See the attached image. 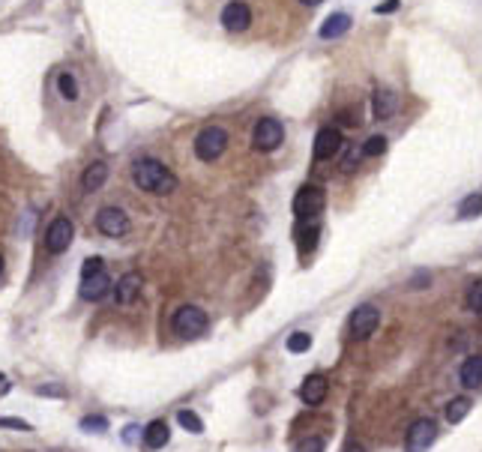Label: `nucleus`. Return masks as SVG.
<instances>
[{"label": "nucleus", "mask_w": 482, "mask_h": 452, "mask_svg": "<svg viewBox=\"0 0 482 452\" xmlns=\"http://www.w3.org/2000/svg\"><path fill=\"white\" fill-rule=\"evenodd\" d=\"M132 180H135L138 189L150 192V195H171L177 189V177L159 159H138L132 165Z\"/></svg>", "instance_id": "obj_1"}, {"label": "nucleus", "mask_w": 482, "mask_h": 452, "mask_svg": "<svg viewBox=\"0 0 482 452\" xmlns=\"http://www.w3.org/2000/svg\"><path fill=\"white\" fill-rule=\"evenodd\" d=\"M171 326H174L177 335H183V338H198V335L207 333L210 318H207V312L198 309V306H180V309L174 312Z\"/></svg>", "instance_id": "obj_2"}, {"label": "nucleus", "mask_w": 482, "mask_h": 452, "mask_svg": "<svg viewBox=\"0 0 482 452\" xmlns=\"http://www.w3.org/2000/svg\"><path fill=\"white\" fill-rule=\"evenodd\" d=\"M228 147V132L222 126H204L195 138V156L201 162H216Z\"/></svg>", "instance_id": "obj_3"}, {"label": "nucleus", "mask_w": 482, "mask_h": 452, "mask_svg": "<svg viewBox=\"0 0 482 452\" xmlns=\"http://www.w3.org/2000/svg\"><path fill=\"white\" fill-rule=\"evenodd\" d=\"M282 141H285V126L279 120L264 117V120L255 123V129H252V147H255L257 153H273Z\"/></svg>", "instance_id": "obj_4"}, {"label": "nucleus", "mask_w": 482, "mask_h": 452, "mask_svg": "<svg viewBox=\"0 0 482 452\" xmlns=\"http://www.w3.org/2000/svg\"><path fill=\"white\" fill-rule=\"evenodd\" d=\"M323 204H327V195H323L321 186H302L294 198V213L300 219H315Z\"/></svg>", "instance_id": "obj_5"}, {"label": "nucleus", "mask_w": 482, "mask_h": 452, "mask_svg": "<svg viewBox=\"0 0 482 452\" xmlns=\"http://www.w3.org/2000/svg\"><path fill=\"white\" fill-rule=\"evenodd\" d=\"M96 228L105 237H123V234H129L132 222L120 207H102L96 213Z\"/></svg>", "instance_id": "obj_6"}, {"label": "nucleus", "mask_w": 482, "mask_h": 452, "mask_svg": "<svg viewBox=\"0 0 482 452\" xmlns=\"http://www.w3.org/2000/svg\"><path fill=\"white\" fill-rule=\"evenodd\" d=\"M72 234H75L72 222L66 216H58L48 225V231H46V248L51 255H63L66 248H69V243H72Z\"/></svg>", "instance_id": "obj_7"}, {"label": "nucleus", "mask_w": 482, "mask_h": 452, "mask_svg": "<svg viewBox=\"0 0 482 452\" xmlns=\"http://www.w3.org/2000/svg\"><path fill=\"white\" fill-rule=\"evenodd\" d=\"M380 324V312L372 306V303H366V306H360L354 314H351V335L356 338V342H363V338H368Z\"/></svg>", "instance_id": "obj_8"}, {"label": "nucleus", "mask_w": 482, "mask_h": 452, "mask_svg": "<svg viewBox=\"0 0 482 452\" xmlns=\"http://www.w3.org/2000/svg\"><path fill=\"white\" fill-rule=\"evenodd\" d=\"M437 437V425L431 420H417L408 428V437H405V449L408 452H425Z\"/></svg>", "instance_id": "obj_9"}, {"label": "nucleus", "mask_w": 482, "mask_h": 452, "mask_svg": "<svg viewBox=\"0 0 482 452\" xmlns=\"http://www.w3.org/2000/svg\"><path fill=\"white\" fill-rule=\"evenodd\" d=\"M222 25H225V30H231V33L249 30V25H252V9L246 6L243 0H231V4L222 9Z\"/></svg>", "instance_id": "obj_10"}, {"label": "nucleus", "mask_w": 482, "mask_h": 452, "mask_svg": "<svg viewBox=\"0 0 482 452\" xmlns=\"http://www.w3.org/2000/svg\"><path fill=\"white\" fill-rule=\"evenodd\" d=\"M114 288L111 285V276L105 273V270H96V273H91V276H81V297L84 300H91V303H99L102 297H108V291Z\"/></svg>", "instance_id": "obj_11"}, {"label": "nucleus", "mask_w": 482, "mask_h": 452, "mask_svg": "<svg viewBox=\"0 0 482 452\" xmlns=\"http://www.w3.org/2000/svg\"><path fill=\"white\" fill-rule=\"evenodd\" d=\"M342 132L339 129H333V126H327V129H321L318 135H315V159L318 162H327V159H333L335 153L342 150Z\"/></svg>", "instance_id": "obj_12"}, {"label": "nucleus", "mask_w": 482, "mask_h": 452, "mask_svg": "<svg viewBox=\"0 0 482 452\" xmlns=\"http://www.w3.org/2000/svg\"><path fill=\"white\" fill-rule=\"evenodd\" d=\"M141 285H144L141 273H126V276H120V279H117V288H114V297H117L120 306H132V303L141 297Z\"/></svg>", "instance_id": "obj_13"}, {"label": "nucleus", "mask_w": 482, "mask_h": 452, "mask_svg": "<svg viewBox=\"0 0 482 452\" xmlns=\"http://www.w3.org/2000/svg\"><path fill=\"white\" fill-rule=\"evenodd\" d=\"M327 390H330V383L323 375H309L306 380H302V387H300V399L309 404V408H315V404H321L323 399H327Z\"/></svg>", "instance_id": "obj_14"}, {"label": "nucleus", "mask_w": 482, "mask_h": 452, "mask_svg": "<svg viewBox=\"0 0 482 452\" xmlns=\"http://www.w3.org/2000/svg\"><path fill=\"white\" fill-rule=\"evenodd\" d=\"M396 108H399V96L392 93L389 87L375 90V99H372V114H375V120L392 117V114H396Z\"/></svg>", "instance_id": "obj_15"}, {"label": "nucleus", "mask_w": 482, "mask_h": 452, "mask_svg": "<svg viewBox=\"0 0 482 452\" xmlns=\"http://www.w3.org/2000/svg\"><path fill=\"white\" fill-rule=\"evenodd\" d=\"M141 437H144V446H147V449H162L168 444V437H171V432H168V423L165 420H153L141 432Z\"/></svg>", "instance_id": "obj_16"}, {"label": "nucleus", "mask_w": 482, "mask_h": 452, "mask_svg": "<svg viewBox=\"0 0 482 452\" xmlns=\"http://www.w3.org/2000/svg\"><path fill=\"white\" fill-rule=\"evenodd\" d=\"M347 30H351V15L333 13V15L321 25V39H339L342 33H347Z\"/></svg>", "instance_id": "obj_17"}, {"label": "nucleus", "mask_w": 482, "mask_h": 452, "mask_svg": "<svg viewBox=\"0 0 482 452\" xmlns=\"http://www.w3.org/2000/svg\"><path fill=\"white\" fill-rule=\"evenodd\" d=\"M458 378H462V383L467 390H476L482 383V357H467L462 363V371H458Z\"/></svg>", "instance_id": "obj_18"}, {"label": "nucleus", "mask_w": 482, "mask_h": 452, "mask_svg": "<svg viewBox=\"0 0 482 452\" xmlns=\"http://www.w3.org/2000/svg\"><path fill=\"white\" fill-rule=\"evenodd\" d=\"M105 180H108V165L93 162V165H87V171L81 177V186H84V192H99L105 186Z\"/></svg>", "instance_id": "obj_19"}, {"label": "nucleus", "mask_w": 482, "mask_h": 452, "mask_svg": "<svg viewBox=\"0 0 482 452\" xmlns=\"http://www.w3.org/2000/svg\"><path fill=\"white\" fill-rule=\"evenodd\" d=\"M479 213H482V192H474V195H467L458 204V219H474Z\"/></svg>", "instance_id": "obj_20"}, {"label": "nucleus", "mask_w": 482, "mask_h": 452, "mask_svg": "<svg viewBox=\"0 0 482 452\" xmlns=\"http://www.w3.org/2000/svg\"><path fill=\"white\" fill-rule=\"evenodd\" d=\"M467 413H470V399H464V395H462V399H453L450 404H446V420H450L453 425L462 423Z\"/></svg>", "instance_id": "obj_21"}, {"label": "nucleus", "mask_w": 482, "mask_h": 452, "mask_svg": "<svg viewBox=\"0 0 482 452\" xmlns=\"http://www.w3.org/2000/svg\"><path fill=\"white\" fill-rule=\"evenodd\" d=\"M58 90H60L63 99L75 102V99H78V81H75V75H72V72H60V78H58Z\"/></svg>", "instance_id": "obj_22"}, {"label": "nucleus", "mask_w": 482, "mask_h": 452, "mask_svg": "<svg viewBox=\"0 0 482 452\" xmlns=\"http://www.w3.org/2000/svg\"><path fill=\"white\" fill-rule=\"evenodd\" d=\"M177 423H180L186 432H192V434H201V432H204V423H201V416L192 413V411H180V413H177Z\"/></svg>", "instance_id": "obj_23"}, {"label": "nucleus", "mask_w": 482, "mask_h": 452, "mask_svg": "<svg viewBox=\"0 0 482 452\" xmlns=\"http://www.w3.org/2000/svg\"><path fill=\"white\" fill-rule=\"evenodd\" d=\"M467 309L482 314V279H476L474 285L467 288Z\"/></svg>", "instance_id": "obj_24"}, {"label": "nucleus", "mask_w": 482, "mask_h": 452, "mask_svg": "<svg viewBox=\"0 0 482 452\" xmlns=\"http://www.w3.org/2000/svg\"><path fill=\"white\" fill-rule=\"evenodd\" d=\"M309 347H312V335L309 333H294L288 338V350H290V354H306Z\"/></svg>", "instance_id": "obj_25"}, {"label": "nucleus", "mask_w": 482, "mask_h": 452, "mask_svg": "<svg viewBox=\"0 0 482 452\" xmlns=\"http://www.w3.org/2000/svg\"><path fill=\"white\" fill-rule=\"evenodd\" d=\"M360 159H363V147H351V150L344 153V159H342V171L344 174H351L360 168Z\"/></svg>", "instance_id": "obj_26"}, {"label": "nucleus", "mask_w": 482, "mask_h": 452, "mask_svg": "<svg viewBox=\"0 0 482 452\" xmlns=\"http://www.w3.org/2000/svg\"><path fill=\"white\" fill-rule=\"evenodd\" d=\"M387 153V138L384 135H372L366 144H363V156H380Z\"/></svg>", "instance_id": "obj_27"}, {"label": "nucleus", "mask_w": 482, "mask_h": 452, "mask_svg": "<svg viewBox=\"0 0 482 452\" xmlns=\"http://www.w3.org/2000/svg\"><path fill=\"white\" fill-rule=\"evenodd\" d=\"M318 234H321V228H318V225H312L309 231H302V234H300V252H302V255L315 248V243H318Z\"/></svg>", "instance_id": "obj_28"}, {"label": "nucleus", "mask_w": 482, "mask_h": 452, "mask_svg": "<svg viewBox=\"0 0 482 452\" xmlns=\"http://www.w3.org/2000/svg\"><path fill=\"white\" fill-rule=\"evenodd\" d=\"M81 432L102 434V432H108V420H105V416H84V420H81Z\"/></svg>", "instance_id": "obj_29"}, {"label": "nucleus", "mask_w": 482, "mask_h": 452, "mask_svg": "<svg viewBox=\"0 0 482 452\" xmlns=\"http://www.w3.org/2000/svg\"><path fill=\"white\" fill-rule=\"evenodd\" d=\"M0 428H18V432H30V423L15 420V416H0Z\"/></svg>", "instance_id": "obj_30"}, {"label": "nucleus", "mask_w": 482, "mask_h": 452, "mask_svg": "<svg viewBox=\"0 0 482 452\" xmlns=\"http://www.w3.org/2000/svg\"><path fill=\"white\" fill-rule=\"evenodd\" d=\"M297 452H323V440L321 437H309L297 446Z\"/></svg>", "instance_id": "obj_31"}, {"label": "nucleus", "mask_w": 482, "mask_h": 452, "mask_svg": "<svg viewBox=\"0 0 482 452\" xmlns=\"http://www.w3.org/2000/svg\"><path fill=\"white\" fill-rule=\"evenodd\" d=\"M96 270H105V261L102 258H87L84 267H81V276H91V273H96Z\"/></svg>", "instance_id": "obj_32"}, {"label": "nucleus", "mask_w": 482, "mask_h": 452, "mask_svg": "<svg viewBox=\"0 0 482 452\" xmlns=\"http://www.w3.org/2000/svg\"><path fill=\"white\" fill-rule=\"evenodd\" d=\"M396 9H399V0H387L384 6H375V13L377 15H389V13H396Z\"/></svg>", "instance_id": "obj_33"}, {"label": "nucleus", "mask_w": 482, "mask_h": 452, "mask_svg": "<svg viewBox=\"0 0 482 452\" xmlns=\"http://www.w3.org/2000/svg\"><path fill=\"white\" fill-rule=\"evenodd\" d=\"M36 392H39V395H58V399L63 395V390H60V387H39Z\"/></svg>", "instance_id": "obj_34"}, {"label": "nucleus", "mask_w": 482, "mask_h": 452, "mask_svg": "<svg viewBox=\"0 0 482 452\" xmlns=\"http://www.w3.org/2000/svg\"><path fill=\"white\" fill-rule=\"evenodd\" d=\"M123 437H126L129 444H135V437H138V425H129V428H126V434H123Z\"/></svg>", "instance_id": "obj_35"}, {"label": "nucleus", "mask_w": 482, "mask_h": 452, "mask_svg": "<svg viewBox=\"0 0 482 452\" xmlns=\"http://www.w3.org/2000/svg\"><path fill=\"white\" fill-rule=\"evenodd\" d=\"M344 452H363V446H354L351 444V446H344Z\"/></svg>", "instance_id": "obj_36"}, {"label": "nucleus", "mask_w": 482, "mask_h": 452, "mask_svg": "<svg viewBox=\"0 0 482 452\" xmlns=\"http://www.w3.org/2000/svg\"><path fill=\"white\" fill-rule=\"evenodd\" d=\"M306 6H318V4H323V0H302Z\"/></svg>", "instance_id": "obj_37"}, {"label": "nucleus", "mask_w": 482, "mask_h": 452, "mask_svg": "<svg viewBox=\"0 0 482 452\" xmlns=\"http://www.w3.org/2000/svg\"><path fill=\"white\" fill-rule=\"evenodd\" d=\"M0 273H4V258H0Z\"/></svg>", "instance_id": "obj_38"}, {"label": "nucleus", "mask_w": 482, "mask_h": 452, "mask_svg": "<svg viewBox=\"0 0 482 452\" xmlns=\"http://www.w3.org/2000/svg\"><path fill=\"white\" fill-rule=\"evenodd\" d=\"M0 380H4V375H0Z\"/></svg>", "instance_id": "obj_39"}]
</instances>
